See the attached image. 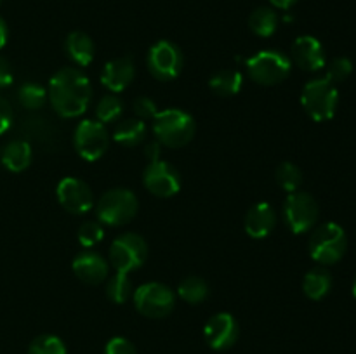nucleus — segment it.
I'll use <instances>...</instances> for the list:
<instances>
[{
	"mask_svg": "<svg viewBox=\"0 0 356 354\" xmlns=\"http://www.w3.org/2000/svg\"><path fill=\"white\" fill-rule=\"evenodd\" d=\"M353 297L356 298V278H355V283H353Z\"/></svg>",
	"mask_w": 356,
	"mask_h": 354,
	"instance_id": "a19ab883",
	"label": "nucleus"
},
{
	"mask_svg": "<svg viewBox=\"0 0 356 354\" xmlns=\"http://www.w3.org/2000/svg\"><path fill=\"white\" fill-rule=\"evenodd\" d=\"M132 106H134V113L138 115V118H141V120H146V118H152L153 120V117L159 113V106H156L155 101L148 96L136 97Z\"/></svg>",
	"mask_w": 356,
	"mask_h": 354,
	"instance_id": "72a5a7b5",
	"label": "nucleus"
},
{
	"mask_svg": "<svg viewBox=\"0 0 356 354\" xmlns=\"http://www.w3.org/2000/svg\"><path fill=\"white\" fill-rule=\"evenodd\" d=\"M275 176H277V183L280 184L282 189H285L287 193L299 191V187L302 186V170L292 162L280 163Z\"/></svg>",
	"mask_w": 356,
	"mask_h": 354,
	"instance_id": "c756f323",
	"label": "nucleus"
},
{
	"mask_svg": "<svg viewBox=\"0 0 356 354\" xmlns=\"http://www.w3.org/2000/svg\"><path fill=\"white\" fill-rule=\"evenodd\" d=\"M177 294L188 304H200L209 297V283L200 276H186L177 287Z\"/></svg>",
	"mask_w": 356,
	"mask_h": 354,
	"instance_id": "a878e982",
	"label": "nucleus"
},
{
	"mask_svg": "<svg viewBox=\"0 0 356 354\" xmlns=\"http://www.w3.org/2000/svg\"><path fill=\"white\" fill-rule=\"evenodd\" d=\"M146 65H148L149 73H152L156 80L170 82V80L177 78L181 69H183V52H181V49L177 47L174 42L159 40L156 44H153L152 49L148 51Z\"/></svg>",
	"mask_w": 356,
	"mask_h": 354,
	"instance_id": "9d476101",
	"label": "nucleus"
},
{
	"mask_svg": "<svg viewBox=\"0 0 356 354\" xmlns=\"http://www.w3.org/2000/svg\"><path fill=\"white\" fill-rule=\"evenodd\" d=\"M136 76L134 62L131 58H117L111 59L104 65L101 71V83L106 87L110 92L118 94L127 89Z\"/></svg>",
	"mask_w": 356,
	"mask_h": 354,
	"instance_id": "f3484780",
	"label": "nucleus"
},
{
	"mask_svg": "<svg viewBox=\"0 0 356 354\" xmlns=\"http://www.w3.org/2000/svg\"><path fill=\"white\" fill-rule=\"evenodd\" d=\"M301 104L309 118L315 121H327L334 118L339 106V90L336 83L322 78L309 80L301 92Z\"/></svg>",
	"mask_w": 356,
	"mask_h": 354,
	"instance_id": "20e7f679",
	"label": "nucleus"
},
{
	"mask_svg": "<svg viewBox=\"0 0 356 354\" xmlns=\"http://www.w3.org/2000/svg\"><path fill=\"white\" fill-rule=\"evenodd\" d=\"M291 61L305 71H318L327 65L325 49L318 38L312 35H302L296 38L292 44Z\"/></svg>",
	"mask_w": 356,
	"mask_h": 354,
	"instance_id": "2eb2a0df",
	"label": "nucleus"
},
{
	"mask_svg": "<svg viewBox=\"0 0 356 354\" xmlns=\"http://www.w3.org/2000/svg\"><path fill=\"white\" fill-rule=\"evenodd\" d=\"M14 75L13 69H10V65L7 62L6 58L0 56V87H9L13 83Z\"/></svg>",
	"mask_w": 356,
	"mask_h": 354,
	"instance_id": "e433bc0d",
	"label": "nucleus"
},
{
	"mask_svg": "<svg viewBox=\"0 0 356 354\" xmlns=\"http://www.w3.org/2000/svg\"><path fill=\"white\" fill-rule=\"evenodd\" d=\"M58 201L73 215H86L94 208V194L89 184L76 177H65L56 187Z\"/></svg>",
	"mask_w": 356,
	"mask_h": 354,
	"instance_id": "ddd939ff",
	"label": "nucleus"
},
{
	"mask_svg": "<svg viewBox=\"0 0 356 354\" xmlns=\"http://www.w3.org/2000/svg\"><path fill=\"white\" fill-rule=\"evenodd\" d=\"M156 142L167 148H183L195 135V118L179 108H167L153 117Z\"/></svg>",
	"mask_w": 356,
	"mask_h": 354,
	"instance_id": "f03ea898",
	"label": "nucleus"
},
{
	"mask_svg": "<svg viewBox=\"0 0 356 354\" xmlns=\"http://www.w3.org/2000/svg\"><path fill=\"white\" fill-rule=\"evenodd\" d=\"M146 127L145 120L141 118H127L117 124V128L113 132V139L118 144L125 146V148H134V146L141 144L146 137Z\"/></svg>",
	"mask_w": 356,
	"mask_h": 354,
	"instance_id": "4be33fe9",
	"label": "nucleus"
},
{
	"mask_svg": "<svg viewBox=\"0 0 356 354\" xmlns=\"http://www.w3.org/2000/svg\"><path fill=\"white\" fill-rule=\"evenodd\" d=\"M138 196L131 189L115 187L99 198L96 203V217L101 224L118 228L131 222L138 214Z\"/></svg>",
	"mask_w": 356,
	"mask_h": 354,
	"instance_id": "39448f33",
	"label": "nucleus"
},
{
	"mask_svg": "<svg viewBox=\"0 0 356 354\" xmlns=\"http://www.w3.org/2000/svg\"><path fill=\"white\" fill-rule=\"evenodd\" d=\"M148 257V245L145 238L136 233H124L111 242L110 262L117 273L129 274L139 269Z\"/></svg>",
	"mask_w": 356,
	"mask_h": 354,
	"instance_id": "6e6552de",
	"label": "nucleus"
},
{
	"mask_svg": "<svg viewBox=\"0 0 356 354\" xmlns=\"http://www.w3.org/2000/svg\"><path fill=\"white\" fill-rule=\"evenodd\" d=\"M47 97H49L47 90H45L42 85H38V83H33V82L23 83V85H21V89H19V92H17V99H19V104L23 108H26V110H30V111H35V110H40V108H44Z\"/></svg>",
	"mask_w": 356,
	"mask_h": 354,
	"instance_id": "c85d7f7f",
	"label": "nucleus"
},
{
	"mask_svg": "<svg viewBox=\"0 0 356 354\" xmlns=\"http://www.w3.org/2000/svg\"><path fill=\"white\" fill-rule=\"evenodd\" d=\"M104 354H138V351H136L134 344L125 337H113L111 340H108Z\"/></svg>",
	"mask_w": 356,
	"mask_h": 354,
	"instance_id": "f704fd0d",
	"label": "nucleus"
},
{
	"mask_svg": "<svg viewBox=\"0 0 356 354\" xmlns=\"http://www.w3.org/2000/svg\"><path fill=\"white\" fill-rule=\"evenodd\" d=\"M65 49L68 58L80 68L89 66L92 62L94 54H96V45H94L92 38L83 31H72L66 37Z\"/></svg>",
	"mask_w": 356,
	"mask_h": 354,
	"instance_id": "6ab92c4d",
	"label": "nucleus"
},
{
	"mask_svg": "<svg viewBox=\"0 0 356 354\" xmlns=\"http://www.w3.org/2000/svg\"><path fill=\"white\" fill-rule=\"evenodd\" d=\"M145 187L159 198H170L181 191V174L165 160H149L143 174Z\"/></svg>",
	"mask_w": 356,
	"mask_h": 354,
	"instance_id": "f8f14e48",
	"label": "nucleus"
},
{
	"mask_svg": "<svg viewBox=\"0 0 356 354\" xmlns=\"http://www.w3.org/2000/svg\"><path fill=\"white\" fill-rule=\"evenodd\" d=\"M145 153H146V156H148L149 160L160 158V144H159V142H149V144L146 146Z\"/></svg>",
	"mask_w": 356,
	"mask_h": 354,
	"instance_id": "58836bf2",
	"label": "nucleus"
},
{
	"mask_svg": "<svg viewBox=\"0 0 356 354\" xmlns=\"http://www.w3.org/2000/svg\"><path fill=\"white\" fill-rule=\"evenodd\" d=\"M73 146L76 153L87 162L99 160L110 146L106 125L97 120H82L76 125L75 134H73Z\"/></svg>",
	"mask_w": 356,
	"mask_h": 354,
	"instance_id": "9b49d317",
	"label": "nucleus"
},
{
	"mask_svg": "<svg viewBox=\"0 0 356 354\" xmlns=\"http://www.w3.org/2000/svg\"><path fill=\"white\" fill-rule=\"evenodd\" d=\"M132 294H134V288H132V281L129 274L115 273L113 276L108 278L106 297L113 304H125L132 297Z\"/></svg>",
	"mask_w": 356,
	"mask_h": 354,
	"instance_id": "bb28decb",
	"label": "nucleus"
},
{
	"mask_svg": "<svg viewBox=\"0 0 356 354\" xmlns=\"http://www.w3.org/2000/svg\"><path fill=\"white\" fill-rule=\"evenodd\" d=\"M132 298H134L138 312L153 319L169 316L176 305V294L172 292V288L159 283V281H149V283L138 287L132 294Z\"/></svg>",
	"mask_w": 356,
	"mask_h": 354,
	"instance_id": "0eeeda50",
	"label": "nucleus"
},
{
	"mask_svg": "<svg viewBox=\"0 0 356 354\" xmlns=\"http://www.w3.org/2000/svg\"><path fill=\"white\" fill-rule=\"evenodd\" d=\"M320 208L315 198L306 191L289 193L284 203V217L294 235H302L315 228L318 221Z\"/></svg>",
	"mask_w": 356,
	"mask_h": 354,
	"instance_id": "1a4fd4ad",
	"label": "nucleus"
},
{
	"mask_svg": "<svg viewBox=\"0 0 356 354\" xmlns=\"http://www.w3.org/2000/svg\"><path fill=\"white\" fill-rule=\"evenodd\" d=\"M103 238H104V229L99 221H87L80 226L79 242L80 245L86 246V248L96 246L97 243H101V239Z\"/></svg>",
	"mask_w": 356,
	"mask_h": 354,
	"instance_id": "2f4dec72",
	"label": "nucleus"
},
{
	"mask_svg": "<svg viewBox=\"0 0 356 354\" xmlns=\"http://www.w3.org/2000/svg\"><path fill=\"white\" fill-rule=\"evenodd\" d=\"M23 130L28 135V139H31V141L42 146H54L56 137H58V132H56L54 125H51L49 120L40 117L28 118L23 124Z\"/></svg>",
	"mask_w": 356,
	"mask_h": 354,
	"instance_id": "b1692460",
	"label": "nucleus"
},
{
	"mask_svg": "<svg viewBox=\"0 0 356 354\" xmlns=\"http://www.w3.org/2000/svg\"><path fill=\"white\" fill-rule=\"evenodd\" d=\"M327 66V75L325 78L330 80L332 83H341L348 80V76L353 73V62L348 58H336L329 62Z\"/></svg>",
	"mask_w": 356,
	"mask_h": 354,
	"instance_id": "473e14b6",
	"label": "nucleus"
},
{
	"mask_svg": "<svg viewBox=\"0 0 356 354\" xmlns=\"http://www.w3.org/2000/svg\"><path fill=\"white\" fill-rule=\"evenodd\" d=\"M204 335L209 346L216 351H226L238 340V321L229 312H218L204 326Z\"/></svg>",
	"mask_w": 356,
	"mask_h": 354,
	"instance_id": "4468645a",
	"label": "nucleus"
},
{
	"mask_svg": "<svg viewBox=\"0 0 356 354\" xmlns=\"http://www.w3.org/2000/svg\"><path fill=\"white\" fill-rule=\"evenodd\" d=\"M33 158V149L26 139L10 141L2 151V163L10 172H23L28 169Z\"/></svg>",
	"mask_w": 356,
	"mask_h": 354,
	"instance_id": "aec40b11",
	"label": "nucleus"
},
{
	"mask_svg": "<svg viewBox=\"0 0 356 354\" xmlns=\"http://www.w3.org/2000/svg\"><path fill=\"white\" fill-rule=\"evenodd\" d=\"M28 354H66V346L58 335H38L31 340Z\"/></svg>",
	"mask_w": 356,
	"mask_h": 354,
	"instance_id": "7c9ffc66",
	"label": "nucleus"
},
{
	"mask_svg": "<svg viewBox=\"0 0 356 354\" xmlns=\"http://www.w3.org/2000/svg\"><path fill=\"white\" fill-rule=\"evenodd\" d=\"M249 26L257 37H271L278 28V14L271 7H257L250 14Z\"/></svg>",
	"mask_w": 356,
	"mask_h": 354,
	"instance_id": "393cba45",
	"label": "nucleus"
},
{
	"mask_svg": "<svg viewBox=\"0 0 356 354\" xmlns=\"http://www.w3.org/2000/svg\"><path fill=\"white\" fill-rule=\"evenodd\" d=\"M13 125V108L6 97L0 96V135L6 134Z\"/></svg>",
	"mask_w": 356,
	"mask_h": 354,
	"instance_id": "c9c22d12",
	"label": "nucleus"
},
{
	"mask_svg": "<svg viewBox=\"0 0 356 354\" xmlns=\"http://www.w3.org/2000/svg\"><path fill=\"white\" fill-rule=\"evenodd\" d=\"M47 96L59 117L76 118L89 108L92 99V85L82 69L66 66L52 75Z\"/></svg>",
	"mask_w": 356,
	"mask_h": 354,
	"instance_id": "f257e3e1",
	"label": "nucleus"
},
{
	"mask_svg": "<svg viewBox=\"0 0 356 354\" xmlns=\"http://www.w3.org/2000/svg\"><path fill=\"white\" fill-rule=\"evenodd\" d=\"M308 250L315 262L322 264V266H332V264L339 262L346 253V231L337 222H325L312 233Z\"/></svg>",
	"mask_w": 356,
	"mask_h": 354,
	"instance_id": "7ed1b4c3",
	"label": "nucleus"
},
{
	"mask_svg": "<svg viewBox=\"0 0 356 354\" xmlns=\"http://www.w3.org/2000/svg\"><path fill=\"white\" fill-rule=\"evenodd\" d=\"M7 44V24L6 21L0 17V49Z\"/></svg>",
	"mask_w": 356,
	"mask_h": 354,
	"instance_id": "ea45409f",
	"label": "nucleus"
},
{
	"mask_svg": "<svg viewBox=\"0 0 356 354\" xmlns=\"http://www.w3.org/2000/svg\"><path fill=\"white\" fill-rule=\"evenodd\" d=\"M212 92L221 97H232L242 90L243 75L238 69H221L209 80Z\"/></svg>",
	"mask_w": 356,
	"mask_h": 354,
	"instance_id": "5701e85b",
	"label": "nucleus"
},
{
	"mask_svg": "<svg viewBox=\"0 0 356 354\" xmlns=\"http://www.w3.org/2000/svg\"><path fill=\"white\" fill-rule=\"evenodd\" d=\"M245 231L250 238H266L277 226V212L266 201L252 205L245 215Z\"/></svg>",
	"mask_w": 356,
	"mask_h": 354,
	"instance_id": "a211bd4d",
	"label": "nucleus"
},
{
	"mask_svg": "<svg viewBox=\"0 0 356 354\" xmlns=\"http://www.w3.org/2000/svg\"><path fill=\"white\" fill-rule=\"evenodd\" d=\"M298 2L299 0H270V3L275 7V9H282V10H289Z\"/></svg>",
	"mask_w": 356,
	"mask_h": 354,
	"instance_id": "4c0bfd02",
	"label": "nucleus"
},
{
	"mask_svg": "<svg viewBox=\"0 0 356 354\" xmlns=\"http://www.w3.org/2000/svg\"><path fill=\"white\" fill-rule=\"evenodd\" d=\"M302 290L312 301H322L332 290V276L325 267H313L302 280Z\"/></svg>",
	"mask_w": 356,
	"mask_h": 354,
	"instance_id": "412c9836",
	"label": "nucleus"
},
{
	"mask_svg": "<svg viewBox=\"0 0 356 354\" xmlns=\"http://www.w3.org/2000/svg\"><path fill=\"white\" fill-rule=\"evenodd\" d=\"M122 113H124V101L117 94H106L101 97L96 106V120L104 125L118 121Z\"/></svg>",
	"mask_w": 356,
	"mask_h": 354,
	"instance_id": "cd10ccee",
	"label": "nucleus"
},
{
	"mask_svg": "<svg viewBox=\"0 0 356 354\" xmlns=\"http://www.w3.org/2000/svg\"><path fill=\"white\" fill-rule=\"evenodd\" d=\"M0 3H2V0H0Z\"/></svg>",
	"mask_w": 356,
	"mask_h": 354,
	"instance_id": "79ce46f5",
	"label": "nucleus"
},
{
	"mask_svg": "<svg viewBox=\"0 0 356 354\" xmlns=\"http://www.w3.org/2000/svg\"><path fill=\"white\" fill-rule=\"evenodd\" d=\"M247 73L250 80L261 85H277L282 83L292 69V61L287 54L275 49L259 51L245 59Z\"/></svg>",
	"mask_w": 356,
	"mask_h": 354,
	"instance_id": "423d86ee",
	"label": "nucleus"
},
{
	"mask_svg": "<svg viewBox=\"0 0 356 354\" xmlns=\"http://www.w3.org/2000/svg\"><path fill=\"white\" fill-rule=\"evenodd\" d=\"M73 273L79 280L89 285H99L103 283L110 273V264L104 259L101 253L92 252V250H86V252L79 253L72 264Z\"/></svg>",
	"mask_w": 356,
	"mask_h": 354,
	"instance_id": "dca6fc26",
	"label": "nucleus"
}]
</instances>
